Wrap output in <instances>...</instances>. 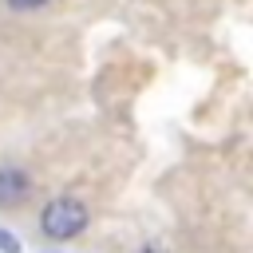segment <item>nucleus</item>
I'll use <instances>...</instances> for the list:
<instances>
[{"mask_svg":"<svg viewBox=\"0 0 253 253\" xmlns=\"http://www.w3.org/2000/svg\"><path fill=\"white\" fill-rule=\"evenodd\" d=\"M0 253H20V237L8 233V229H0Z\"/></svg>","mask_w":253,"mask_h":253,"instance_id":"3","label":"nucleus"},{"mask_svg":"<svg viewBox=\"0 0 253 253\" xmlns=\"http://www.w3.org/2000/svg\"><path fill=\"white\" fill-rule=\"evenodd\" d=\"M32 190V178L20 170V166H0V210H12L28 198Z\"/></svg>","mask_w":253,"mask_h":253,"instance_id":"2","label":"nucleus"},{"mask_svg":"<svg viewBox=\"0 0 253 253\" xmlns=\"http://www.w3.org/2000/svg\"><path fill=\"white\" fill-rule=\"evenodd\" d=\"M4 4H8L12 12H32V8H43L47 0H4Z\"/></svg>","mask_w":253,"mask_h":253,"instance_id":"4","label":"nucleus"},{"mask_svg":"<svg viewBox=\"0 0 253 253\" xmlns=\"http://www.w3.org/2000/svg\"><path fill=\"white\" fill-rule=\"evenodd\" d=\"M87 221H91V210H87L79 198H71V194H59V198H51V202L40 210V229H43V237H51V241H71V237H79V233L87 229Z\"/></svg>","mask_w":253,"mask_h":253,"instance_id":"1","label":"nucleus"}]
</instances>
